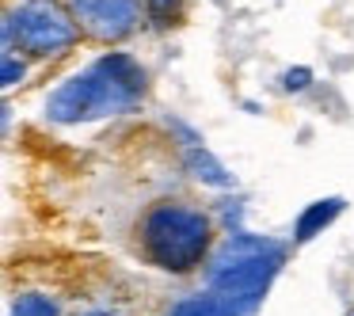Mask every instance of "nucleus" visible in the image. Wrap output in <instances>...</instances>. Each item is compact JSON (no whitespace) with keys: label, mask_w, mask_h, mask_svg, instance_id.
Masks as SVG:
<instances>
[{"label":"nucleus","mask_w":354,"mask_h":316,"mask_svg":"<svg viewBox=\"0 0 354 316\" xmlns=\"http://www.w3.org/2000/svg\"><path fill=\"white\" fill-rule=\"evenodd\" d=\"M145 88L149 73L141 69L138 57H130L126 50H107L46 95V118L57 126H80L95 118L130 115L145 100Z\"/></svg>","instance_id":"f257e3e1"},{"label":"nucleus","mask_w":354,"mask_h":316,"mask_svg":"<svg viewBox=\"0 0 354 316\" xmlns=\"http://www.w3.org/2000/svg\"><path fill=\"white\" fill-rule=\"evenodd\" d=\"M138 240L145 259L164 275H191L214 255V217L187 202H153L141 214Z\"/></svg>","instance_id":"f03ea898"},{"label":"nucleus","mask_w":354,"mask_h":316,"mask_svg":"<svg viewBox=\"0 0 354 316\" xmlns=\"http://www.w3.org/2000/svg\"><path fill=\"white\" fill-rule=\"evenodd\" d=\"M282 267H286L282 240L240 229V232H225V240L214 248V255L202 270H206V290L244 301L248 308H259Z\"/></svg>","instance_id":"7ed1b4c3"},{"label":"nucleus","mask_w":354,"mask_h":316,"mask_svg":"<svg viewBox=\"0 0 354 316\" xmlns=\"http://www.w3.org/2000/svg\"><path fill=\"white\" fill-rule=\"evenodd\" d=\"M80 42V27L62 0H24L4 12V54L62 57Z\"/></svg>","instance_id":"20e7f679"},{"label":"nucleus","mask_w":354,"mask_h":316,"mask_svg":"<svg viewBox=\"0 0 354 316\" xmlns=\"http://www.w3.org/2000/svg\"><path fill=\"white\" fill-rule=\"evenodd\" d=\"M69 16L77 19L80 35L95 42H122L145 19V0H62Z\"/></svg>","instance_id":"39448f33"},{"label":"nucleus","mask_w":354,"mask_h":316,"mask_svg":"<svg viewBox=\"0 0 354 316\" xmlns=\"http://www.w3.org/2000/svg\"><path fill=\"white\" fill-rule=\"evenodd\" d=\"M343 210H346L343 194H328V198L308 202V206L293 217V244H308V240H316L324 229H331V225L343 217Z\"/></svg>","instance_id":"423d86ee"},{"label":"nucleus","mask_w":354,"mask_h":316,"mask_svg":"<svg viewBox=\"0 0 354 316\" xmlns=\"http://www.w3.org/2000/svg\"><path fill=\"white\" fill-rule=\"evenodd\" d=\"M252 313L255 308H248L244 301H232L214 290H198L191 297H179L168 316H252Z\"/></svg>","instance_id":"0eeeda50"},{"label":"nucleus","mask_w":354,"mask_h":316,"mask_svg":"<svg viewBox=\"0 0 354 316\" xmlns=\"http://www.w3.org/2000/svg\"><path fill=\"white\" fill-rule=\"evenodd\" d=\"M179 153H183V168L191 171V179H198L202 187H217V191L236 187V176H232L206 145H187V149H179Z\"/></svg>","instance_id":"6e6552de"},{"label":"nucleus","mask_w":354,"mask_h":316,"mask_svg":"<svg viewBox=\"0 0 354 316\" xmlns=\"http://www.w3.org/2000/svg\"><path fill=\"white\" fill-rule=\"evenodd\" d=\"M8 316H62V301L42 290H24L12 297Z\"/></svg>","instance_id":"1a4fd4ad"},{"label":"nucleus","mask_w":354,"mask_h":316,"mask_svg":"<svg viewBox=\"0 0 354 316\" xmlns=\"http://www.w3.org/2000/svg\"><path fill=\"white\" fill-rule=\"evenodd\" d=\"M217 214H221L225 232H240V229H244V198H221V202H217Z\"/></svg>","instance_id":"9d476101"},{"label":"nucleus","mask_w":354,"mask_h":316,"mask_svg":"<svg viewBox=\"0 0 354 316\" xmlns=\"http://www.w3.org/2000/svg\"><path fill=\"white\" fill-rule=\"evenodd\" d=\"M24 77H27V65L19 62L16 54H4V62H0V84H4V88H16Z\"/></svg>","instance_id":"9b49d317"},{"label":"nucleus","mask_w":354,"mask_h":316,"mask_svg":"<svg viewBox=\"0 0 354 316\" xmlns=\"http://www.w3.org/2000/svg\"><path fill=\"white\" fill-rule=\"evenodd\" d=\"M313 84V69L308 65H293V69L282 73V92H305Z\"/></svg>","instance_id":"f8f14e48"},{"label":"nucleus","mask_w":354,"mask_h":316,"mask_svg":"<svg viewBox=\"0 0 354 316\" xmlns=\"http://www.w3.org/2000/svg\"><path fill=\"white\" fill-rule=\"evenodd\" d=\"M145 8L156 24H171V16L179 12V0H145Z\"/></svg>","instance_id":"ddd939ff"},{"label":"nucleus","mask_w":354,"mask_h":316,"mask_svg":"<svg viewBox=\"0 0 354 316\" xmlns=\"http://www.w3.org/2000/svg\"><path fill=\"white\" fill-rule=\"evenodd\" d=\"M80 316H115L111 308H88V313H80Z\"/></svg>","instance_id":"4468645a"},{"label":"nucleus","mask_w":354,"mask_h":316,"mask_svg":"<svg viewBox=\"0 0 354 316\" xmlns=\"http://www.w3.org/2000/svg\"><path fill=\"white\" fill-rule=\"evenodd\" d=\"M346 316H354V301H351V313H346Z\"/></svg>","instance_id":"2eb2a0df"}]
</instances>
